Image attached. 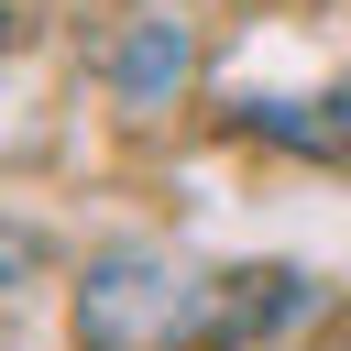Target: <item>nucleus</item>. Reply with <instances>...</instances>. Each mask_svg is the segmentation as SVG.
Wrapping results in <instances>:
<instances>
[{"mask_svg":"<svg viewBox=\"0 0 351 351\" xmlns=\"http://www.w3.org/2000/svg\"><path fill=\"white\" fill-rule=\"evenodd\" d=\"M77 329H88V351H165L186 329H219V285L154 263V252H110L77 296Z\"/></svg>","mask_w":351,"mask_h":351,"instance_id":"f257e3e1","label":"nucleus"},{"mask_svg":"<svg viewBox=\"0 0 351 351\" xmlns=\"http://www.w3.org/2000/svg\"><path fill=\"white\" fill-rule=\"evenodd\" d=\"M110 77H121L132 99H176V77H186V44H176V22H143V33L110 55Z\"/></svg>","mask_w":351,"mask_h":351,"instance_id":"f03ea898","label":"nucleus"}]
</instances>
